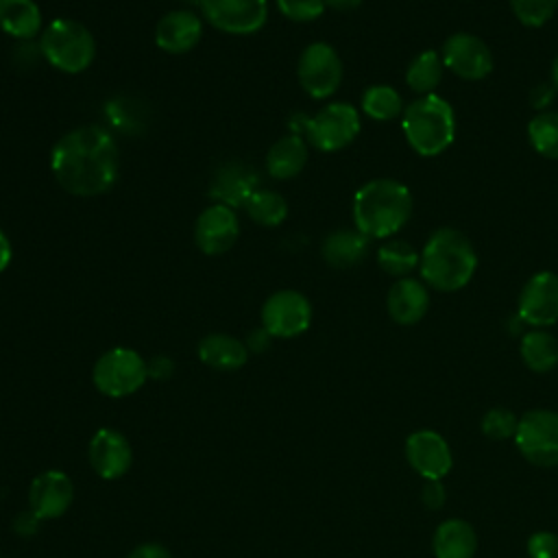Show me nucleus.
I'll return each mask as SVG.
<instances>
[{"label":"nucleus","instance_id":"8","mask_svg":"<svg viewBox=\"0 0 558 558\" xmlns=\"http://www.w3.org/2000/svg\"><path fill=\"white\" fill-rule=\"evenodd\" d=\"M514 445L530 464L558 466V410L536 408L519 416Z\"/></svg>","mask_w":558,"mask_h":558},{"label":"nucleus","instance_id":"3","mask_svg":"<svg viewBox=\"0 0 558 558\" xmlns=\"http://www.w3.org/2000/svg\"><path fill=\"white\" fill-rule=\"evenodd\" d=\"M412 216V192L397 179H373L353 196L355 229L368 238H390Z\"/></svg>","mask_w":558,"mask_h":558},{"label":"nucleus","instance_id":"31","mask_svg":"<svg viewBox=\"0 0 558 558\" xmlns=\"http://www.w3.org/2000/svg\"><path fill=\"white\" fill-rule=\"evenodd\" d=\"M532 148L547 157L558 159V111H541L527 124Z\"/></svg>","mask_w":558,"mask_h":558},{"label":"nucleus","instance_id":"2","mask_svg":"<svg viewBox=\"0 0 558 558\" xmlns=\"http://www.w3.org/2000/svg\"><path fill=\"white\" fill-rule=\"evenodd\" d=\"M475 268L477 255L471 240L453 227L436 229L421 251V279L440 292L464 288L475 275Z\"/></svg>","mask_w":558,"mask_h":558},{"label":"nucleus","instance_id":"37","mask_svg":"<svg viewBox=\"0 0 558 558\" xmlns=\"http://www.w3.org/2000/svg\"><path fill=\"white\" fill-rule=\"evenodd\" d=\"M126 558H172V554L159 543H144L137 545Z\"/></svg>","mask_w":558,"mask_h":558},{"label":"nucleus","instance_id":"30","mask_svg":"<svg viewBox=\"0 0 558 558\" xmlns=\"http://www.w3.org/2000/svg\"><path fill=\"white\" fill-rule=\"evenodd\" d=\"M362 111L379 122L395 120L403 113L401 94L390 85H371L362 94Z\"/></svg>","mask_w":558,"mask_h":558},{"label":"nucleus","instance_id":"11","mask_svg":"<svg viewBox=\"0 0 558 558\" xmlns=\"http://www.w3.org/2000/svg\"><path fill=\"white\" fill-rule=\"evenodd\" d=\"M203 17L229 35H253L268 20V0H198Z\"/></svg>","mask_w":558,"mask_h":558},{"label":"nucleus","instance_id":"25","mask_svg":"<svg viewBox=\"0 0 558 558\" xmlns=\"http://www.w3.org/2000/svg\"><path fill=\"white\" fill-rule=\"evenodd\" d=\"M0 31L28 41L41 33V11L35 0H0Z\"/></svg>","mask_w":558,"mask_h":558},{"label":"nucleus","instance_id":"24","mask_svg":"<svg viewBox=\"0 0 558 558\" xmlns=\"http://www.w3.org/2000/svg\"><path fill=\"white\" fill-rule=\"evenodd\" d=\"M371 238L357 229L331 231L320 246L323 259L333 268H351L366 257Z\"/></svg>","mask_w":558,"mask_h":558},{"label":"nucleus","instance_id":"19","mask_svg":"<svg viewBox=\"0 0 558 558\" xmlns=\"http://www.w3.org/2000/svg\"><path fill=\"white\" fill-rule=\"evenodd\" d=\"M259 187V177L242 161H227L216 168L209 183V196L229 207H244L248 196Z\"/></svg>","mask_w":558,"mask_h":558},{"label":"nucleus","instance_id":"21","mask_svg":"<svg viewBox=\"0 0 558 558\" xmlns=\"http://www.w3.org/2000/svg\"><path fill=\"white\" fill-rule=\"evenodd\" d=\"M198 360L216 371H238L248 360L246 342L229 333H207L196 347Z\"/></svg>","mask_w":558,"mask_h":558},{"label":"nucleus","instance_id":"13","mask_svg":"<svg viewBox=\"0 0 558 558\" xmlns=\"http://www.w3.org/2000/svg\"><path fill=\"white\" fill-rule=\"evenodd\" d=\"M405 460L423 480H442L453 469V451L436 429H416L405 438Z\"/></svg>","mask_w":558,"mask_h":558},{"label":"nucleus","instance_id":"33","mask_svg":"<svg viewBox=\"0 0 558 558\" xmlns=\"http://www.w3.org/2000/svg\"><path fill=\"white\" fill-rule=\"evenodd\" d=\"M558 0H510V9L523 26L538 28L551 20Z\"/></svg>","mask_w":558,"mask_h":558},{"label":"nucleus","instance_id":"14","mask_svg":"<svg viewBox=\"0 0 558 558\" xmlns=\"http://www.w3.org/2000/svg\"><path fill=\"white\" fill-rule=\"evenodd\" d=\"M440 59L445 68L464 81H480L493 70L490 48L471 33H453L447 37L440 50Z\"/></svg>","mask_w":558,"mask_h":558},{"label":"nucleus","instance_id":"1","mask_svg":"<svg viewBox=\"0 0 558 558\" xmlns=\"http://www.w3.org/2000/svg\"><path fill=\"white\" fill-rule=\"evenodd\" d=\"M50 170L57 183L74 196H98L113 187L120 155L113 135L96 124L68 131L50 150Z\"/></svg>","mask_w":558,"mask_h":558},{"label":"nucleus","instance_id":"39","mask_svg":"<svg viewBox=\"0 0 558 558\" xmlns=\"http://www.w3.org/2000/svg\"><path fill=\"white\" fill-rule=\"evenodd\" d=\"M270 333L262 327V329H255L251 336H248V342H246V347H248V351H264V349H268V344H270Z\"/></svg>","mask_w":558,"mask_h":558},{"label":"nucleus","instance_id":"32","mask_svg":"<svg viewBox=\"0 0 558 558\" xmlns=\"http://www.w3.org/2000/svg\"><path fill=\"white\" fill-rule=\"evenodd\" d=\"M519 427V416L508 408H490L480 421V429L490 440L514 438Z\"/></svg>","mask_w":558,"mask_h":558},{"label":"nucleus","instance_id":"7","mask_svg":"<svg viewBox=\"0 0 558 558\" xmlns=\"http://www.w3.org/2000/svg\"><path fill=\"white\" fill-rule=\"evenodd\" d=\"M148 379V362L129 347H113L105 351L92 371L96 390L111 399H122L137 392Z\"/></svg>","mask_w":558,"mask_h":558},{"label":"nucleus","instance_id":"22","mask_svg":"<svg viewBox=\"0 0 558 558\" xmlns=\"http://www.w3.org/2000/svg\"><path fill=\"white\" fill-rule=\"evenodd\" d=\"M475 549L477 534L473 525L458 517L445 519L432 536L434 558H473Z\"/></svg>","mask_w":558,"mask_h":558},{"label":"nucleus","instance_id":"28","mask_svg":"<svg viewBox=\"0 0 558 558\" xmlns=\"http://www.w3.org/2000/svg\"><path fill=\"white\" fill-rule=\"evenodd\" d=\"M244 211L253 222L262 227H277L288 216V203L279 192L257 187L244 203Z\"/></svg>","mask_w":558,"mask_h":558},{"label":"nucleus","instance_id":"43","mask_svg":"<svg viewBox=\"0 0 558 558\" xmlns=\"http://www.w3.org/2000/svg\"><path fill=\"white\" fill-rule=\"evenodd\" d=\"M551 85H554V89H558V54L551 63Z\"/></svg>","mask_w":558,"mask_h":558},{"label":"nucleus","instance_id":"5","mask_svg":"<svg viewBox=\"0 0 558 558\" xmlns=\"http://www.w3.org/2000/svg\"><path fill=\"white\" fill-rule=\"evenodd\" d=\"M41 57L65 74H78L87 70L96 57V39L92 31L70 17L52 20L39 39Z\"/></svg>","mask_w":558,"mask_h":558},{"label":"nucleus","instance_id":"17","mask_svg":"<svg viewBox=\"0 0 558 558\" xmlns=\"http://www.w3.org/2000/svg\"><path fill=\"white\" fill-rule=\"evenodd\" d=\"M87 458L92 471L102 480L122 477L133 464V449L126 436L113 427H100L94 432Z\"/></svg>","mask_w":558,"mask_h":558},{"label":"nucleus","instance_id":"42","mask_svg":"<svg viewBox=\"0 0 558 558\" xmlns=\"http://www.w3.org/2000/svg\"><path fill=\"white\" fill-rule=\"evenodd\" d=\"M362 4V0H325V7L347 13V11H355Z\"/></svg>","mask_w":558,"mask_h":558},{"label":"nucleus","instance_id":"38","mask_svg":"<svg viewBox=\"0 0 558 558\" xmlns=\"http://www.w3.org/2000/svg\"><path fill=\"white\" fill-rule=\"evenodd\" d=\"M174 371V364L170 357L166 355H157L148 362V377H155V379H166L170 377Z\"/></svg>","mask_w":558,"mask_h":558},{"label":"nucleus","instance_id":"12","mask_svg":"<svg viewBox=\"0 0 558 558\" xmlns=\"http://www.w3.org/2000/svg\"><path fill=\"white\" fill-rule=\"evenodd\" d=\"M519 320L534 327L545 329L558 323V275L551 270H541L532 275L521 294L517 307Z\"/></svg>","mask_w":558,"mask_h":558},{"label":"nucleus","instance_id":"27","mask_svg":"<svg viewBox=\"0 0 558 558\" xmlns=\"http://www.w3.org/2000/svg\"><path fill=\"white\" fill-rule=\"evenodd\" d=\"M442 68H445V63L440 59V52L423 50L421 54H416L410 61V65L405 70V83L418 96L434 94V89L438 87V83L442 78Z\"/></svg>","mask_w":558,"mask_h":558},{"label":"nucleus","instance_id":"16","mask_svg":"<svg viewBox=\"0 0 558 558\" xmlns=\"http://www.w3.org/2000/svg\"><path fill=\"white\" fill-rule=\"evenodd\" d=\"M240 235L235 209L222 203L205 207L194 222V242L205 255L227 253Z\"/></svg>","mask_w":558,"mask_h":558},{"label":"nucleus","instance_id":"34","mask_svg":"<svg viewBox=\"0 0 558 558\" xmlns=\"http://www.w3.org/2000/svg\"><path fill=\"white\" fill-rule=\"evenodd\" d=\"M279 13L292 22H314L323 15L325 0H275Z\"/></svg>","mask_w":558,"mask_h":558},{"label":"nucleus","instance_id":"26","mask_svg":"<svg viewBox=\"0 0 558 558\" xmlns=\"http://www.w3.org/2000/svg\"><path fill=\"white\" fill-rule=\"evenodd\" d=\"M523 364L534 373H549L558 366V340L545 329H530L519 342Z\"/></svg>","mask_w":558,"mask_h":558},{"label":"nucleus","instance_id":"36","mask_svg":"<svg viewBox=\"0 0 558 558\" xmlns=\"http://www.w3.org/2000/svg\"><path fill=\"white\" fill-rule=\"evenodd\" d=\"M421 501L427 510H440L447 501V490L442 486V480H425V486L421 490Z\"/></svg>","mask_w":558,"mask_h":558},{"label":"nucleus","instance_id":"9","mask_svg":"<svg viewBox=\"0 0 558 558\" xmlns=\"http://www.w3.org/2000/svg\"><path fill=\"white\" fill-rule=\"evenodd\" d=\"M296 76L312 98L323 100L338 92L342 83V61L329 44L314 41L301 52Z\"/></svg>","mask_w":558,"mask_h":558},{"label":"nucleus","instance_id":"6","mask_svg":"<svg viewBox=\"0 0 558 558\" xmlns=\"http://www.w3.org/2000/svg\"><path fill=\"white\" fill-rule=\"evenodd\" d=\"M290 126L296 135L305 133V142L323 153L347 148L360 133V113L349 102H329L316 116H294Z\"/></svg>","mask_w":558,"mask_h":558},{"label":"nucleus","instance_id":"18","mask_svg":"<svg viewBox=\"0 0 558 558\" xmlns=\"http://www.w3.org/2000/svg\"><path fill=\"white\" fill-rule=\"evenodd\" d=\"M203 37V20L190 9L168 11L155 26V44L168 54L190 52Z\"/></svg>","mask_w":558,"mask_h":558},{"label":"nucleus","instance_id":"40","mask_svg":"<svg viewBox=\"0 0 558 558\" xmlns=\"http://www.w3.org/2000/svg\"><path fill=\"white\" fill-rule=\"evenodd\" d=\"M551 94H554V89H551V87H547V85H538V87L532 92V107H534V109H538V111H543V107L551 100Z\"/></svg>","mask_w":558,"mask_h":558},{"label":"nucleus","instance_id":"41","mask_svg":"<svg viewBox=\"0 0 558 558\" xmlns=\"http://www.w3.org/2000/svg\"><path fill=\"white\" fill-rule=\"evenodd\" d=\"M11 257H13L11 242H9V238L4 235V231L0 229V272L7 270V266L11 264Z\"/></svg>","mask_w":558,"mask_h":558},{"label":"nucleus","instance_id":"44","mask_svg":"<svg viewBox=\"0 0 558 558\" xmlns=\"http://www.w3.org/2000/svg\"><path fill=\"white\" fill-rule=\"evenodd\" d=\"M0 558H2V556H0Z\"/></svg>","mask_w":558,"mask_h":558},{"label":"nucleus","instance_id":"10","mask_svg":"<svg viewBox=\"0 0 558 558\" xmlns=\"http://www.w3.org/2000/svg\"><path fill=\"white\" fill-rule=\"evenodd\" d=\"M262 327L272 338H296L312 323V303L299 290H277L262 305Z\"/></svg>","mask_w":558,"mask_h":558},{"label":"nucleus","instance_id":"15","mask_svg":"<svg viewBox=\"0 0 558 558\" xmlns=\"http://www.w3.org/2000/svg\"><path fill=\"white\" fill-rule=\"evenodd\" d=\"M74 501V484L68 473L48 469L33 477L28 486V508L39 521H50L68 512Z\"/></svg>","mask_w":558,"mask_h":558},{"label":"nucleus","instance_id":"4","mask_svg":"<svg viewBox=\"0 0 558 558\" xmlns=\"http://www.w3.org/2000/svg\"><path fill=\"white\" fill-rule=\"evenodd\" d=\"M401 129L410 148L423 157L447 150L456 140L453 107L438 94H425L403 109Z\"/></svg>","mask_w":558,"mask_h":558},{"label":"nucleus","instance_id":"23","mask_svg":"<svg viewBox=\"0 0 558 558\" xmlns=\"http://www.w3.org/2000/svg\"><path fill=\"white\" fill-rule=\"evenodd\" d=\"M307 163V142L296 135L288 133L279 137L266 153V170L272 179H292L296 177Z\"/></svg>","mask_w":558,"mask_h":558},{"label":"nucleus","instance_id":"29","mask_svg":"<svg viewBox=\"0 0 558 558\" xmlns=\"http://www.w3.org/2000/svg\"><path fill=\"white\" fill-rule=\"evenodd\" d=\"M421 262L418 251L405 240H388L377 248V264L392 277H408Z\"/></svg>","mask_w":558,"mask_h":558},{"label":"nucleus","instance_id":"35","mask_svg":"<svg viewBox=\"0 0 558 558\" xmlns=\"http://www.w3.org/2000/svg\"><path fill=\"white\" fill-rule=\"evenodd\" d=\"M525 551L530 558H558V534L549 530H538L530 534Z\"/></svg>","mask_w":558,"mask_h":558},{"label":"nucleus","instance_id":"20","mask_svg":"<svg viewBox=\"0 0 558 558\" xmlns=\"http://www.w3.org/2000/svg\"><path fill=\"white\" fill-rule=\"evenodd\" d=\"M429 307L427 286L412 277L397 279L386 294V310L397 325H416Z\"/></svg>","mask_w":558,"mask_h":558}]
</instances>
